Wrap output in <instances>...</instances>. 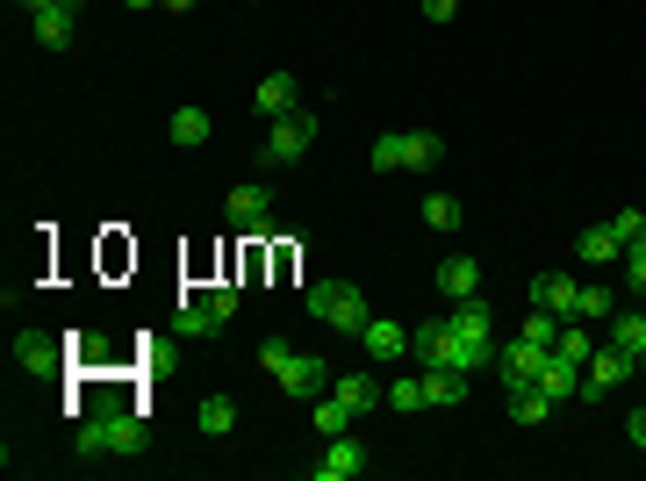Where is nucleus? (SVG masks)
<instances>
[{"label": "nucleus", "instance_id": "f257e3e1", "mask_svg": "<svg viewBox=\"0 0 646 481\" xmlns=\"http://www.w3.org/2000/svg\"><path fill=\"white\" fill-rule=\"evenodd\" d=\"M72 446H80L86 460H101V453H144V424H136L130 410H101V417H86V424H80Z\"/></svg>", "mask_w": 646, "mask_h": 481}, {"label": "nucleus", "instance_id": "f03ea898", "mask_svg": "<svg viewBox=\"0 0 646 481\" xmlns=\"http://www.w3.org/2000/svg\"><path fill=\"white\" fill-rule=\"evenodd\" d=\"M309 316H323V324L331 330H367V294L352 288V280H316V288H309Z\"/></svg>", "mask_w": 646, "mask_h": 481}, {"label": "nucleus", "instance_id": "7ed1b4c3", "mask_svg": "<svg viewBox=\"0 0 646 481\" xmlns=\"http://www.w3.org/2000/svg\"><path fill=\"white\" fill-rule=\"evenodd\" d=\"M309 144H316V116H302V108H295V116H273L266 152H259V158H266V166H295Z\"/></svg>", "mask_w": 646, "mask_h": 481}, {"label": "nucleus", "instance_id": "20e7f679", "mask_svg": "<svg viewBox=\"0 0 646 481\" xmlns=\"http://www.w3.org/2000/svg\"><path fill=\"white\" fill-rule=\"evenodd\" d=\"M58 366H65L58 338H44V330H15V374L44 381V374H58Z\"/></svg>", "mask_w": 646, "mask_h": 481}, {"label": "nucleus", "instance_id": "39448f33", "mask_svg": "<svg viewBox=\"0 0 646 481\" xmlns=\"http://www.w3.org/2000/svg\"><path fill=\"white\" fill-rule=\"evenodd\" d=\"M273 381H280V388H288L295 402H309V396H323V388H331V366H323V360H309V352H288Z\"/></svg>", "mask_w": 646, "mask_h": 481}, {"label": "nucleus", "instance_id": "423d86ee", "mask_svg": "<svg viewBox=\"0 0 646 481\" xmlns=\"http://www.w3.org/2000/svg\"><path fill=\"white\" fill-rule=\"evenodd\" d=\"M546 352H553V345H531V338H517V345H495V374H503V388H517V381H539Z\"/></svg>", "mask_w": 646, "mask_h": 481}, {"label": "nucleus", "instance_id": "0eeeda50", "mask_svg": "<svg viewBox=\"0 0 646 481\" xmlns=\"http://www.w3.org/2000/svg\"><path fill=\"white\" fill-rule=\"evenodd\" d=\"M359 467H367V446H359L352 431H338V438H323V460H316V481H352Z\"/></svg>", "mask_w": 646, "mask_h": 481}, {"label": "nucleus", "instance_id": "6e6552de", "mask_svg": "<svg viewBox=\"0 0 646 481\" xmlns=\"http://www.w3.org/2000/svg\"><path fill=\"white\" fill-rule=\"evenodd\" d=\"M582 381H589V366H575L567 352H546V366H539V388L553 402H575L582 396Z\"/></svg>", "mask_w": 646, "mask_h": 481}, {"label": "nucleus", "instance_id": "1a4fd4ad", "mask_svg": "<svg viewBox=\"0 0 646 481\" xmlns=\"http://www.w3.org/2000/svg\"><path fill=\"white\" fill-rule=\"evenodd\" d=\"M252 108H259V116H295V108H302L295 72H266V80H259V94H252Z\"/></svg>", "mask_w": 646, "mask_h": 481}, {"label": "nucleus", "instance_id": "9d476101", "mask_svg": "<svg viewBox=\"0 0 646 481\" xmlns=\"http://www.w3.org/2000/svg\"><path fill=\"white\" fill-rule=\"evenodd\" d=\"M223 208H230V224H238V230H273V194L266 188H230V202H223Z\"/></svg>", "mask_w": 646, "mask_h": 481}, {"label": "nucleus", "instance_id": "9b49d317", "mask_svg": "<svg viewBox=\"0 0 646 481\" xmlns=\"http://www.w3.org/2000/svg\"><path fill=\"white\" fill-rule=\"evenodd\" d=\"M632 374H639V366H632V352H618V345H596L589 352V388L596 396H603V388H625Z\"/></svg>", "mask_w": 646, "mask_h": 481}, {"label": "nucleus", "instance_id": "f8f14e48", "mask_svg": "<svg viewBox=\"0 0 646 481\" xmlns=\"http://www.w3.org/2000/svg\"><path fill=\"white\" fill-rule=\"evenodd\" d=\"M359 345H367V360H403V352H409V330L395 324V316H367Z\"/></svg>", "mask_w": 646, "mask_h": 481}, {"label": "nucleus", "instance_id": "ddd939ff", "mask_svg": "<svg viewBox=\"0 0 646 481\" xmlns=\"http://www.w3.org/2000/svg\"><path fill=\"white\" fill-rule=\"evenodd\" d=\"M439 288L453 294V302H475V288H481L475 252H445V258H439Z\"/></svg>", "mask_w": 646, "mask_h": 481}, {"label": "nucleus", "instance_id": "4468645a", "mask_svg": "<svg viewBox=\"0 0 646 481\" xmlns=\"http://www.w3.org/2000/svg\"><path fill=\"white\" fill-rule=\"evenodd\" d=\"M331 396H338V402H345L352 417H367L374 402H388V388H381L374 374H345V381H331Z\"/></svg>", "mask_w": 646, "mask_h": 481}, {"label": "nucleus", "instance_id": "2eb2a0df", "mask_svg": "<svg viewBox=\"0 0 646 481\" xmlns=\"http://www.w3.org/2000/svg\"><path fill=\"white\" fill-rule=\"evenodd\" d=\"M72 22H80V8H44V15H29V29H36L44 51H65V44H72Z\"/></svg>", "mask_w": 646, "mask_h": 481}, {"label": "nucleus", "instance_id": "dca6fc26", "mask_svg": "<svg viewBox=\"0 0 646 481\" xmlns=\"http://www.w3.org/2000/svg\"><path fill=\"white\" fill-rule=\"evenodd\" d=\"M575 280H567V274H539V280H531V302H539V310H553V316H575Z\"/></svg>", "mask_w": 646, "mask_h": 481}, {"label": "nucleus", "instance_id": "f3484780", "mask_svg": "<svg viewBox=\"0 0 646 481\" xmlns=\"http://www.w3.org/2000/svg\"><path fill=\"white\" fill-rule=\"evenodd\" d=\"M208 130H216V122H208V108H172V122H166V137L180 144V152L208 144Z\"/></svg>", "mask_w": 646, "mask_h": 481}, {"label": "nucleus", "instance_id": "a211bd4d", "mask_svg": "<svg viewBox=\"0 0 646 481\" xmlns=\"http://www.w3.org/2000/svg\"><path fill=\"white\" fill-rule=\"evenodd\" d=\"M511 417L517 424H546V417H553V396H546L539 381H517L511 388Z\"/></svg>", "mask_w": 646, "mask_h": 481}, {"label": "nucleus", "instance_id": "6ab92c4d", "mask_svg": "<svg viewBox=\"0 0 646 481\" xmlns=\"http://www.w3.org/2000/svg\"><path fill=\"white\" fill-rule=\"evenodd\" d=\"M445 338H453V324H445V316H431V324H417V330H409V352H417V366H439Z\"/></svg>", "mask_w": 646, "mask_h": 481}, {"label": "nucleus", "instance_id": "aec40b11", "mask_svg": "<svg viewBox=\"0 0 646 481\" xmlns=\"http://www.w3.org/2000/svg\"><path fill=\"white\" fill-rule=\"evenodd\" d=\"M611 345L632 352V366L646 374V316H611Z\"/></svg>", "mask_w": 646, "mask_h": 481}, {"label": "nucleus", "instance_id": "412c9836", "mask_svg": "<svg viewBox=\"0 0 646 481\" xmlns=\"http://www.w3.org/2000/svg\"><path fill=\"white\" fill-rule=\"evenodd\" d=\"M439 158H445V144L431 137V130H403V166H409V172H424V166H439Z\"/></svg>", "mask_w": 646, "mask_h": 481}, {"label": "nucleus", "instance_id": "4be33fe9", "mask_svg": "<svg viewBox=\"0 0 646 481\" xmlns=\"http://www.w3.org/2000/svg\"><path fill=\"white\" fill-rule=\"evenodd\" d=\"M445 324H453L459 338H481V345H489V330H495V324H489V302H481V294H475V302H459Z\"/></svg>", "mask_w": 646, "mask_h": 481}, {"label": "nucleus", "instance_id": "5701e85b", "mask_svg": "<svg viewBox=\"0 0 646 481\" xmlns=\"http://www.w3.org/2000/svg\"><path fill=\"white\" fill-rule=\"evenodd\" d=\"M216 324H223V316H216V302H208V294H188V302H180V330H188V338H208Z\"/></svg>", "mask_w": 646, "mask_h": 481}, {"label": "nucleus", "instance_id": "b1692460", "mask_svg": "<svg viewBox=\"0 0 646 481\" xmlns=\"http://www.w3.org/2000/svg\"><path fill=\"white\" fill-rule=\"evenodd\" d=\"M575 252L589 258V266H603V258H625V252H618V238H611V224H596V230H582V238H575Z\"/></svg>", "mask_w": 646, "mask_h": 481}, {"label": "nucleus", "instance_id": "393cba45", "mask_svg": "<svg viewBox=\"0 0 646 481\" xmlns=\"http://www.w3.org/2000/svg\"><path fill=\"white\" fill-rule=\"evenodd\" d=\"M388 410H431V396H424V366H417L409 381H395V388H388Z\"/></svg>", "mask_w": 646, "mask_h": 481}, {"label": "nucleus", "instance_id": "a878e982", "mask_svg": "<svg viewBox=\"0 0 646 481\" xmlns=\"http://www.w3.org/2000/svg\"><path fill=\"white\" fill-rule=\"evenodd\" d=\"M352 424H359V417L345 410L338 396H331V402H316V438H338V431H352Z\"/></svg>", "mask_w": 646, "mask_h": 481}, {"label": "nucleus", "instance_id": "bb28decb", "mask_svg": "<svg viewBox=\"0 0 646 481\" xmlns=\"http://www.w3.org/2000/svg\"><path fill=\"white\" fill-rule=\"evenodd\" d=\"M230 424H238V402H230V396H208L202 402V431H208V438H223Z\"/></svg>", "mask_w": 646, "mask_h": 481}, {"label": "nucleus", "instance_id": "cd10ccee", "mask_svg": "<svg viewBox=\"0 0 646 481\" xmlns=\"http://www.w3.org/2000/svg\"><path fill=\"white\" fill-rule=\"evenodd\" d=\"M611 238H618V252L646 244V216H639V208H618V216H611Z\"/></svg>", "mask_w": 646, "mask_h": 481}, {"label": "nucleus", "instance_id": "c85d7f7f", "mask_svg": "<svg viewBox=\"0 0 646 481\" xmlns=\"http://www.w3.org/2000/svg\"><path fill=\"white\" fill-rule=\"evenodd\" d=\"M561 324H567V316H553V310H539V302H531V316H525V338H531V345H553V338H561Z\"/></svg>", "mask_w": 646, "mask_h": 481}, {"label": "nucleus", "instance_id": "c756f323", "mask_svg": "<svg viewBox=\"0 0 646 481\" xmlns=\"http://www.w3.org/2000/svg\"><path fill=\"white\" fill-rule=\"evenodd\" d=\"M575 316H582V324H603V316H611V288H582L575 294Z\"/></svg>", "mask_w": 646, "mask_h": 481}, {"label": "nucleus", "instance_id": "7c9ffc66", "mask_svg": "<svg viewBox=\"0 0 646 481\" xmlns=\"http://www.w3.org/2000/svg\"><path fill=\"white\" fill-rule=\"evenodd\" d=\"M424 224L431 230H459V202H453V194H431V202H424Z\"/></svg>", "mask_w": 646, "mask_h": 481}, {"label": "nucleus", "instance_id": "2f4dec72", "mask_svg": "<svg viewBox=\"0 0 646 481\" xmlns=\"http://www.w3.org/2000/svg\"><path fill=\"white\" fill-rule=\"evenodd\" d=\"M374 166H381V172L403 166V130H395V137H374Z\"/></svg>", "mask_w": 646, "mask_h": 481}, {"label": "nucleus", "instance_id": "473e14b6", "mask_svg": "<svg viewBox=\"0 0 646 481\" xmlns=\"http://www.w3.org/2000/svg\"><path fill=\"white\" fill-rule=\"evenodd\" d=\"M625 288L646 294V244H632V252H625Z\"/></svg>", "mask_w": 646, "mask_h": 481}, {"label": "nucleus", "instance_id": "72a5a7b5", "mask_svg": "<svg viewBox=\"0 0 646 481\" xmlns=\"http://www.w3.org/2000/svg\"><path fill=\"white\" fill-rule=\"evenodd\" d=\"M259 360H266V374H280V360H288V338H266V345H259Z\"/></svg>", "mask_w": 646, "mask_h": 481}, {"label": "nucleus", "instance_id": "f704fd0d", "mask_svg": "<svg viewBox=\"0 0 646 481\" xmlns=\"http://www.w3.org/2000/svg\"><path fill=\"white\" fill-rule=\"evenodd\" d=\"M208 302H216V316H223V324L238 316V288H208Z\"/></svg>", "mask_w": 646, "mask_h": 481}, {"label": "nucleus", "instance_id": "c9c22d12", "mask_svg": "<svg viewBox=\"0 0 646 481\" xmlns=\"http://www.w3.org/2000/svg\"><path fill=\"white\" fill-rule=\"evenodd\" d=\"M417 8H424V22H453V8H459V0H417Z\"/></svg>", "mask_w": 646, "mask_h": 481}, {"label": "nucleus", "instance_id": "e433bc0d", "mask_svg": "<svg viewBox=\"0 0 646 481\" xmlns=\"http://www.w3.org/2000/svg\"><path fill=\"white\" fill-rule=\"evenodd\" d=\"M22 15H44V8H80V0H15Z\"/></svg>", "mask_w": 646, "mask_h": 481}, {"label": "nucleus", "instance_id": "4c0bfd02", "mask_svg": "<svg viewBox=\"0 0 646 481\" xmlns=\"http://www.w3.org/2000/svg\"><path fill=\"white\" fill-rule=\"evenodd\" d=\"M625 431H632V446L646 453V410H632V417H625Z\"/></svg>", "mask_w": 646, "mask_h": 481}, {"label": "nucleus", "instance_id": "58836bf2", "mask_svg": "<svg viewBox=\"0 0 646 481\" xmlns=\"http://www.w3.org/2000/svg\"><path fill=\"white\" fill-rule=\"evenodd\" d=\"M158 8H172V15H188V8H194V0H158Z\"/></svg>", "mask_w": 646, "mask_h": 481}, {"label": "nucleus", "instance_id": "ea45409f", "mask_svg": "<svg viewBox=\"0 0 646 481\" xmlns=\"http://www.w3.org/2000/svg\"><path fill=\"white\" fill-rule=\"evenodd\" d=\"M130 8H158V0H130Z\"/></svg>", "mask_w": 646, "mask_h": 481}]
</instances>
